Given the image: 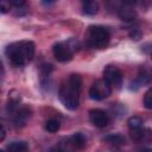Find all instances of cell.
Segmentation results:
<instances>
[{"label": "cell", "mask_w": 152, "mask_h": 152, "mask_svg": "<svg viewBox=\"0 0 152 152\" xmlns=\"http://www.w3.org/2000/svg\"><path fill=\"white\" fill-rule=\"evenodd\" d=\"M6 55L13 65L21 66L33 58L34 44L30 40L13 43L6 48Z\"/></svg>", "instance_id": "6da1fadb"}, {"label": "cell", "mask_w": 152, "mask_h": 152, "mask_svg": "<svg viewBox=\"0 0 152 152\" xmlns=\"http://www.w3.org/2000/svg\"><path fill=\"white\" fill-rule=\"evenodd\" d=\"M80 91L74 89L72 87L69 86V83L66 82L65 84H62L58 91V96L61 102L63 103V106L70 110H75L78 107L80 103Z\"/></svg>", "instance_id": "7a4b0ae2"}, {"label": "cell", "mask_w": 152, "mask_h": 152, "mask_svg": "<svg viewBox=\"0 0 152 152\" xmlns=\"http://www.w3.org/2000/svg\"><path fill=\"white\" fill-rule=\"evenodd\" d=\"M88 37H89L88 39H89L90 44L94 48H97V49L106 48L109 43V39H110L109 31L103 26H91V27H89Z\"/></svg>", "instance_id": "3957f363"}, {"label": "cell", "mask_w": 152, "mask_h": 152, "mask_svg": "<svg viewBox=\"0 0 152 152\" xmlns=\"http://www.w3.org/2000/svg\"><path fill=\"white\" fill-rule=\"evenodd\" d=\"M110 93H112V86H109L104 80H96L89 89L90 99L96 101L107 99L110 95Z\"/></svg>", "instance_id": "277c9868"}, {"label": "cell", "mask_w": 152, "mask_h": 152, "mask_svg": "<svg viewBox=\"0 0 152 152\" xmlns=\"http://www.w3.org/2000/svg\"><path fill=\"white\" fill-rule=\"evenodd\" d=\"M52 51H53L55 58L58 62H62V63H65V62L71 61L72 55H74V52L71 51V49H70V46L68 45L66 42L56 43L53 45V48H52Z\"/></svg>", "instance_id": "5b68a950"}, {"label": "cell", "mask_w": 152, "mask_h": 152, "mask_svg": "<svg viewBox=\"0 0 152 152\" xmlns=\"http://www.w3.org/2000/svg\"><path fill=\"white\" fill-rule=\"evenodd\" d=\"M103 80L109 86L119 87L122 82V72L118 66L114 65H107L103 70Z\"/></svg>", "instance_id": "8992f818"}, {"label": "cell", "mask_w": 152, "mask_h": 152, "mask_svg": "<svg viewBox=\"0 0 152 152\" xmlns=\"http://www.w3.org/2000/svg\"><path fill=\"white\" fill-rule=\"evenodd\" d=\"M89 120L95 127L102 128V127L107 126V124H108V115L104 110L95 108L89 112Z\"/></svg>", "instance_id": "52a82bcc"}, {"label": "cell", "mask_w": 152, "mask_h": 152, "mask_svg": "<svg viewBox=\"0 0 152 152\" xmlns=\"http://www.w3.org/2000/svg\"><path fill=\"white\" fill-rule=\"evenodd\" d=\"M12 114H13L14 125L17 127H23V126H25L26 121L31 116V109L26 106H23V107H18Z\"/></svg>", "instance_id": "ba28073f"}, {"label": "cell", "mask_w": 152, "mask_h": 152, "mask_svg": "<svg viewBox=\"0 0 152 152\" xmlns=\"http://www.w3.org/2000/svg\"><path fill=\"white\" fill-rule=\"evenodd\" d=\"M118 15L124 21H133L137 18V12L128 2H126V4H124L122 6L119 7Z\"/></svg>", "instance_id": "9c48e42d"}, {"label": "cell", "mask_w": 152, "mask_h": 152, "mask_svg": "<svg viewBox=\"0 0 152 152\" xmlns=\"http://www.w3.org/2000/svg\"><path fill=\"white\" fill-rule=\"evenodd\" d=\"M133 140L138 142H150L152 140V131L148 128H139L134 129L131 133Z\"/></svg>", "instance_id": "30bf717a"}, {"label": "cell", "mask_w": 152, "mask_h": 152, "mask_svg": "<svg viewBox=\"0 0 152 152\" xmlns=\"http://www.w3.org/2000/svg\"><path fill=\"white\" fill-rule=\"evenodd\" d=\"M8 152H26L28 151V146L25 141H12L7 145Z\"/></svg>", "instance_id": "8fae6325"}, {"label": "cell", "mask_w": 152, "mask_h": 152, "mask_svg": "<svg viewBox=\"0 0 152 152\" xmlns=\"http://www.w3.org/2000/svg\"><path fill=\"white\" fill-rule=\"evenodd\" d=\"M82 6H83V12L88 15H94L99 12V4L96 1L88 0V1H84Z\"/></svg>", "instance_id": "7c38bea8"}, {"label": "cell", "mask_w": 152, "mask_h": 152, "mask_svg": "<svg viewBox=\"0 0 152 152\" xmlns=\"http://www.w3.org/2000/svg\"><path fill=\"white\" fill-rule=\"evenodd\" d=\"M68 83H69L70 87H72L74 89L80 91L81 88H82V77L77 74H71L69 80H68Z\"/></svg>", "instance_id": "4fadbf2b"}, {"label": "cell", "mask_w": 152, "mask_h": 152, "mask_svg": "<svg viewBox=\"0 0 152 152\" xmlns=\"http://www.w3.org/2000/svg\"><path fill=\"white\" fill-rule=\"evenodd\" d=\"M59 126H61V124L56 119H50L45 122V129L50 133H56L59 129Z\"/></svg>", "instance_id": "5bb4252c"}, {"label": "cell", "mask_w": 152, "mask_h": 152, "mask_svg": "<svg viewBox=\"0 0 152 152\" xmlns=\"http://www.w3.org/2000/svg\"><path fill=\"white\" fill-rule=\"evenodd\" d=\"M127 124H128V127L131 128V131H134V129L141 128V126H142V120H141V118H139V116H131V118L128 119Z\"/></svg>", "instance_id": "9a60e30c"}, {"label": "cell", "mask_w": 152, "mask_h": 152, "mask_svg": "<svg viewBox=\"0 0 152 152\" xmlns=\"http://www.w3.org/2000/svg\"><path fill=\"white\" fill-rule=\"evenodd\" d=\"M71 139L74 140L77 150H82L84 147V145H86V138H84V135L82 133H75V134H72L71 135Z\"/></svg>", "instance_id": "2e32d148"}, {"label": "cell", "mask_w": 152, "mask_h": 152, "mask_svg": "<svg viewBox=\"0 0 152 152\" xmlns=\"http://www.w3.org/2000/svg\"><path fill=\"white\" fill-rule=\"evenodd\" d=\"M104 141L109 142V144H114V145H121L125 142V139L120 135V134H115V135H108L106 138H103Z\"/></svg>", "instance_id": "e0dca14e"}, {"label": "cell", "mask_w": 152, "mask_h": 152, "mask_svg": "<svg viewBox=\"0 0 152 152\" xmlns=\"http://www.w3.org/2000/svg\"><path fill=\"white\" fill-rule=\"evenodd\" d=\"M144 104H145L146 108L152 109V88L148 89V90L145 93V96H144Z\"/></svg>", "instance_id": "ac0fdd59"}, {"label": "cell", "mask_w": 152, "mask_h": 152, "mask_svg": "<svg viewBox=\"0 0 152 152\" xmlns=\"http://www.w3.org/2000/svg\"><path fill=\"white\" fill-rule=\"evenodd\" d=\"M0 10H1V13H7L8 10H10V2L8 1H1L0 4Z\"/></svg>", "instance_id": "d6986e66"}, {"label": "cell", "mask_w": 152, "mask_h": 152, "mask_svg": "<svg viewBox=\"0 0 152 152\" xmlns=\"http://www.w3.org/2000/svg\"><path fill=\"white\" fill-rule=\"evenodd\" d=\"M8 2H10V5H12L14 7H18V8L25 5V1L24 0H10Z\"/></svg>", "instance_id": "ffe728a7"}, {"label": "cell", "mask_w": 152, "mask_h": 152, "mask_svg": "<svg viewBox=\"0 0 152 152\" xmlns=\"http://www.w3.org/2000/svg\"><path fill=\"white\" fill-rule=\"evenodd\" d=\"M129 36H131V38H132V39L138 40V39H140V38H141V32H140L139 30H133V31L129 33Z\"/></svg>", "instance_id": "44dd1931"}, {"label": "cell", "mask_w": 152, "mask_h": 152, "mask_svg": "<svg viewBox=\"0 0 152 152\" xmlns=\"http://www.w3.org/2000/svg\"><path fill=\"white\" fill-rule=\"evenodd\" d=\"M52 70V66L50 64H45L42 66V72H43V76H49L50 71Z\"/></svg>", "instance_id": "7402d4cb"}, {"label": "cell", "mask_w": 152, "mask_h": 152, "mask_svg": "<svg viewBox=\"0 0 152 152\" xmlns=\"http://www.w3.org/2000/svg\"><path fill=\"white\" fill-rule=\"evenodd\" d=\"M5 135H6V129H5V126L1 125V137H0V140L1 141L5 139Z\"/></svg>", "instance_id": "603a6c76"}, {"label": "cell", "mask_w": 152, "mask_h": 152, "mask_svg": "<svg viewBox=\"0 0 152 152\" xmlns=\"http://www.w3.org/2000/svg\"><path fill=\"white\" fill-rule=\"evenodd\" d=\"M137 152H152V148L150 147H140L137 150Z\"/></svg>", "instance_id": "cb8c5ba5"}, {"label": "cell", "mask_w": 152, "mask_h": 152, "mask_svg": "<svg viewBox=\"0 0 152 152\" xmlns=\"http://www.w3.org/2000/svg\"><path fill=\"white\" fill-rule=\"evenodd\" d=\"M49 152H61V151H59V148H58V147L56 146V147H53V148H51V150H50Z\"/></svg>", "instance_id": "d4e9b609"}, {"label": "cell", "mask_w": 152, "mask_h": 152, "mask_svg": "<svg viewBox=\"0 0 152 152\" xmlns=\"http://www.w3.org/2000/svg\"><path fill=\"white\" fill-rule=\"evenodd\" d=\"M151 59H152V53H151Z\"/></svg>", "instance_id": "484cf974"}, {"label": "cell", "mask_w": 152, "mask_h": 152, "mask_svg": "<svg viewBox=\"0 0 152 152\" xmlns=\"http://www.w3.org/2000/svg\"><path fill=\"white\" fill-rule=\"evenodd\" d=\"M0 152H4V151H0Z\"/></svg>", "instance_id": "4316f807"}]
</instances>
